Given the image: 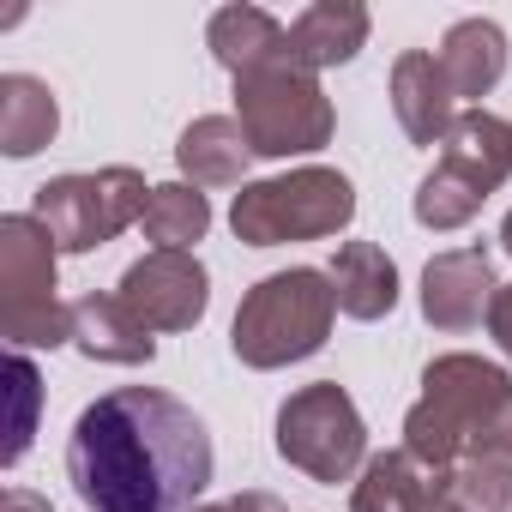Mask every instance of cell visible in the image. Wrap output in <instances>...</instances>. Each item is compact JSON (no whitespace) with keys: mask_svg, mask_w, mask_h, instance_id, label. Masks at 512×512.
Returning <instances> with one entry per match:
<instances>
[{"mask_svg":"<svg viewBox=\"0 0 512 512\" xmlns=\"http://www.w3.org/2000/svg\"><path fill=\"white\" fill-rule=\"evenodd\" d=\"M67 476L91 512H187L211 482V434L181 398L121 386L79 410Z\"/></svg>","mask_w":512,"mask_h":512,"instance_id":"cell-1","label":"cell"},{"mask_svg":"<svg viewBox=\"0 0 512 512\" xmlns=\"http://www.w3.org/2000/svg\"><path fill=\"white\" fill-rule=\"evenodd\" d=\"M404 452L428 476L482 458H512V374H500L482 356L428 362L422 398L404 416Z\"/></svg>","mask_w":512,"mask_h":512,"instance_id":"cell-2","label":"cell"},{"mask_svg":"<svg viewBox=\"0 0 512 512\" xmlns=\"http://www.w3.org/2000/svg\"><path fill=\"white\" fill-rule=\"evenodd\" d=\"M332 314H338V296H332V278L296 266V272H272L260 278L241 308H235V356L247 368H290L302 356H314L332 332Z\"/></svg>","mask_w":512,"mask_h":512,"instance_id":"cell-3","label":"cell"},{"mask_svg":"<svg viewBox=\"0 0 512 512\" xmlns=\"http://www.w3.org/2000/svg\"><path fill=\"white\" fill-rule=\"evenodd\" d=\"M356 217V187L338 169H290L272 181H253L235 193V235L247 247H278V241H320L338 235Z\"/></svg>","mask_w":512,"mask_h":512,"instance_id":"cell-4","label":"cell"},{"mask_svg":"<svg viewBox=\"0 0 512 512\" xmlns=\"http://www.w3.org/2000/svg\"><path fill=\"white\" fill-rule=\"evenodd\" d=\"M506 175H512V127L488 109H464L440 145V163L416 187V223H428V229L470 223Z\"/></svg>","mask_w":512,"mask_h":512,"instance_id":"cell-5","label":"cell"},{"mask_svg":"<svg viewBox=\"0 0 512 512\" xmlns=\"http://www.w3.org/2000/svg\"><path fill=\"white\" fill-rule=\"evenodd\" d=\"M0 332L19 350L73 338V302L55 296V235L37 217H0Z\"/></svg>","mask_w":512,"mask_h":512,"instance_id":"cell-6","label":"cell"},{"mask_svg":"<svg viewBox=\"0 0 512 512\" xmlns=\"http://www.w3.org/2000/svg\"><path fill=\"white\" fill-rule=\"evenodd\" d=\"M235 121H241L253 157H296V151H320L332 139V103H326L320 79L296 61L235 79Z\"/></svg>","mask_w":512,"mask_h":512,"instance_id":"cell-7","label":"cell"},{"mask_svg":"<svg viewBox=\"0 0 512 512\" xmlns=\"http://www.w3.org/2000/svg\"><path fill=\"white\" fill-rule=\"evenodd\" d=\"M151 205V187L139 169H97V175H61L37 187L31 217L55 235V247L67 253H91L103 241H115L127 223H139Z\"/></svg>","mask_w":512,"mask_h":512,"instance_id":"cell-8","label":"cell"},{"mask_svg":"<svg viewBox=\"0 0 512 512\" xmlns=\"http://www.w3.org/2000/svg\"><path fill=\"white\" fill-rule=\"evenodd\" d=\"M278 452L296 470H308L314 482H350L356 464L368 458V428H362L350 392L338 380H320V386H302L296 398H284Z\"/></svg>","mask_w":512,"mask_h":512,"instance_id":"cell-9","label":"cell"},{"mask_svg":"<svg viewBox=\"0 0 512 512\" xmlns=\"http://www.w3.org/2000/svg\"><path fill=\"white\" fill-rule=\"evenodd\" d=\"M115 296L145 332H193L205 320V302H211L205 266L193 260V253H163V247H151L145 260L127 266Z\"/></svg>","mask_w":512,"mask_h":512,"instance_id":"cell-10","label":"cell"},{"mask_svg":"<svg viewBox=\"0 0 512 512\" xmlns=\"http://www.w3.org/2000/svg\"><path fill=\"white\" fill-rule=\"evenodd\" d=\"M494 290L500 284L488 266V247H452V253H434L422 272V314L440 332H470L488 320Z\"/></svg>","mask_w":512,"mask_h":512,"instance_id":"cell-11","label":"cell"},{"mask_svg":"<svg viewBox=\"0 0 512 512\" xmlns=\"http://www.w3.org/2000/svg\"><path fill=\"white\" fill-rule=\"evenodd\" d=\"M392 109H398V127L410 133V145H446V133L458 127V97H452V85H446V73L428 49L398 55Z\"/></svg>","mask_w":512,"mask_h":512,"instance_id":"cell-12","label":"cell"},{"mask_svg":"<svg viewBox=\"0 0 512 512\" xmlns=\"http://www.w3.org/2000/svg\"><path fill=\"white\" fill-rule=\"evenodd\" d=\"M434 61H440V73H446L452 97L482 103V97L500 85V73H506V31H500L494 19H458V25L446 31V43H440Z\"/></svg>","mask_w":512,"mask_h":512,"instance_id":"cell-13","label":"cell"},{"mask_svg":"<svg viewBox=\"0 0 512 512\" xmlns=\"http://www.w3.org/2000/svg\"><path fill=\"white\" fill-rule=\"evenodd\" d=\"M362 43H368V7H356V0H320L290 25V61L308 73L356 61Z\"/></svg>","mask_w":512,"mask_h":512,"instance_id":"cell-14","label":"cell"},{"mask_svg":"<svg viewBox=\"0 0 512 512\" xmlns=\"http://www.w3.org/2000/svg\"><path fill=\"white\" fill-rule=\"evenodd\" d=\"M73 344L91 362H121V368H139L157 356V338L121 308V296H79L73 302Z\"/></svg>","mask_w":512,"mask_h":512,"instance_id":"cell-15","label":"cell"},{"mask_svg":"<svg viewBox=\"0 0 512 512\" xmlns=\"http://www.w3.org/2000/svg\"><path fill=\"white\" fill-rule=\"evenodd\" d=\"M332 296H338V314H350V320L392 314V302H398V266L386 260V247L344 241L338 260H332Z\"/></svg>","mask_w":512,"mask_h":512,"instance_id":"cell-16","label":"cell"},{"mask_svg":"<svg viewBox=\"0 0 512 512\" xmlns=\"http://www.w3.org/2000/svg\"><path fill=\"white\" fill-rule=\"evenodd\" d=\"M211 55L235 79H247V73H260V67L290 61V31L272 13H260V7H223L211 19Z\"/></svg>","mask_w":512,"mask_h":512,"instance_id":"cell-17","label":"cell"},{"mask_svg":"<svg viewBox=\"0 0 512 512\" xmlns=\"http://www.w3.org/2000/svg\"><path fill=\"white\" fill-rule=\"evenodd\" d=\"M247 157H253V145H247L241 121H229V115L193 121L181 133V145H175V163H181V175L193 187H235L247 175Z\"/></svg>","mask_w":512,"mask_h":512,"instance_id":"cell-18","label":"cell"},{"mask_svg":"<svg viewBox=\"0 0 512 512\" xmlns=\"http://www.w3.org/2000/svg\"><path fill=\"white\" fill-rule=\"evenodd\" d=\"M61 127V109H55V91L31 73H7L0 79V151L7 157H31L55 139Z\"/></svg>","mask_w":512,"mask_h":512,"instance_id":"cell-19","label":"cell"},{"mask_svg":"<svg viewBox=\"0 0 512 512\" xmlns=\"http://www.w3.org/2000/svg\"><path fill=\"white\" fill-rule=\"evenodd\" d=\"M139 229H145L151 247H163V253H187V247L211 229V205H205L199 187L169 181V187H151V205H145Z\"/></svg>","mask_w":512,"mask_h":512,"instance_id":"cell-20","label":"cell"},{"mask_svg":"<svg viewBox=\"0 0 512 512\" xmlns=\"http://www.w3.org/2000/svg\"><path fill=\"white\" fill-rule=\"evenodd\" d=\"M422 482H428V470H422L410 452H380V458H368L350 512H404V506L416 500Z\"/></svg>","mask_w":512,"mask_h":512,"instance_id":"cell-21","label":"cell"},{"mask_svg":"<svg viewBox=\"0 0 512 512\" xmlns=\"http://www.w3.org/2000/svg\"><path fill=\"white\" fill-rule=\"evenodd\" d=\"M446 488L458 494L464 512H512V458H482L446 470Z\"/></svg>","mask_w":512,"mask_h":512,"instance_id":"cell-22","label":"cell"},{"mask_svg":"<svg viewBox=\"0 0 512 512\" xmlns=\"http://www.w3.org/2000/svg\"><path fill=\"white\" fill-rule=\"evenodd\" d=\"M7 380H13V440H7V464H19L25 446H31V428H37V398H43V386H37V368H31L25 356L7 362Z\"/></svg>","mask_w":512,"mask_h":512,"instance_id":"cell-23","label":"cell"},{"mask_svg":"<svg viewBox=\"0 0 512 512\" xmlns=\"http://www.w3.org/2000/svg\"><path fill=\"white\" fill-rule=\"evenodd\" d=\"M404 512H464V506H458V494L446 488V476H428V482L416 488V500H410Z\"/></svg>","mask_w":512,"mask_h":512,"instance_id":"cell-24","label":"cell"},{"mask_svg":"<svg viewBox=\"0 0 512 512\" xmlns=\"http://www.w3.org/2000/svg\"><path fill=\"white\" fill-rule=\"evenodd\" d=\"M488 338L512 356V284H500V290H494V308H488Z\"/></svg>","mask_w":512,"mask_h":512,"instance_id":"cell-25","label":"cell"},{"mask_svg":"<svg viewBox=\"0 0 512 512\" xmlns=\"http://www.w3.org/2000/svg\"><path fill=\"white\" fill-rule=\"evenodd\" d=\"M229 512H290L278 494H260V488H247V494H235L229 500Z\"/></svg>","mask_w":512,"mask_h":512,"instance_id":"cell-26","label":"cell"},{"mask_svg":"<svg viewBox=\"0 0 512 512\" xmlns=\"http://www.w3.org/2000/svg\"><path fill=\"white\" fill-rule=\"evenodd\" d=\"M0 512H55L43 494H31V488H7L0 494Z\"/></svg>","mask_w":512,"mask_h":512,"instance_id":"cell-27","label":"cell"},{"mask_svg":"<svg viewBox=\"0 0 512 512\" xmlns=\"http://www.w3.org/2000/svg\"><path fill=\"white\" fill-rule=\"evenodd\" d=\"M500 247L512 253V211H506V223H500Z\"/></svg>","mask_w":512,"mask_h":512,"instance_id":"cell-28","label":"cell"},{"mask_svg":"<svg viewBox=\"0 0 512 512\" xmlns=\"http://www.w3.org/2000/svg\"><path fill=\"white\" fill-rule=\"evenodd\" d=\"M193 512H229V506H193Z\"/></svg>","mask_w":512,"mask_h":512,"instance_id":"cell-29","label":"cell"}]
</instances>
